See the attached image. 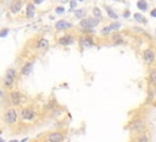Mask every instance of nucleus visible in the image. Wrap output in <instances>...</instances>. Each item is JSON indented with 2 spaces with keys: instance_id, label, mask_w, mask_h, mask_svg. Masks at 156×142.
<instances>
[{
  "instance_id": "2",
  "label": "nucleus",
  "mask_w": 156,
  "mask_h": 142,
  "mask_svg": "<svg viewBox=\"0 0 156 142\" xmlns=\"http://www.w3.org/2000/svg\"><path fill=\"white\" fill-rule=\"evenodd\" d=\"M96 24H98V20H96V18H90V17H88V18H84V20L80 21V26H82L83 28H93V27H95Z\"/></svg>"
},
{
  "instance_id": "21",
  "label": "nucleus",
  "mask_w": 156,
  "mask_h": 142,
  "mask_svg": "<svg viewBox=\"0 0 156 142\" xmlns=\"http://www.w3.org/2000/svg\"><path fill=\"white\" fill-rule=\"evenodd\" d=\"M113 40H115V43H122V42H123V39H122V37H121L119 34H116V36L113 37Z\"/></svg>"
},
{
  "instance_id": "10",
  "label": "nucleus",
  "mask_w": 156,
  "mask_h": 142,
  "mask_svg": "<svg viewBox=\"0 0 156 142\" xmlns=\"http://www.w3.org/2000/svg\"><path fill=\"white\" fill-rule=\"evenodd\" d=\"M72 42H73L72 36H63V37H61V38L58 39V43H60V44H62V45L72 44Z\"/></svg>"
},
{
  "instance_id": "1",
  "label": "nucleus",
  "mask_w": 156,
  "mask_h": 142,
  "mask_svg": "<svg viewBox=\"0 0 156 142\" xmlns=\"http://www.w3.org/2000/svg\"><path fill=\"white\" fill-rule=\"evenodd\" d=\"M4 118H5L7 124H13L17 120V113L15 109H7L4 114Z\"/></svg>"
},
{
  "instance_id": "4",
  "label": "nucleus",
  "mask_w": 156,
  "mask_h": 142,
  "mask_svg": "<svg viewBox=\"0 0 156 142\" xmlns=\"http://www.w3.org/2000/svg\"><path fill=\"white\" fill-rule=\"evenodd\" d=\"M22 100H23V95H22L20 92H17V91H13V92L11 93V102H12L15 105L20 104Z\"/></svg>"
},
{
  "instance_id": "25",
  "label": "nucleus",
  "mask_w": 156,
  "mask_h": 142,
  "mask_svg": "<svg viewBox=\"0 0 156 142\" xmlns=\"http://www.w3.org/2000/svg\"><path fill=\"white\" fill-rule=\"evenodd\" d=\"M83 42H84V45H91V40L90 39H83Z\"/></svg>"
},
{
  "instance_id": "19",
  "label": "nucleus",
  "mask_w": 156,
  "mask_h": 142,
  "mask_svg": "<svg viewBox=\"0 0 156 142\" xmlns=\"http://www.w3.org/2000/svg\"><path fill=\"white\" fill-rule=\"evenodd\" d=\"M106 11H107V13H108V16H110L111 18H117V13H115L110 7L106 6Z\"/></svg>"
},
{
  "instance_id": "3",
  "label": "nucleus",
  "mask_w": 156,
  "mask_h": 142,
  "mask_svg": "<svg viewBox=\"0 0 156 142\" xmlns=\"http://www.w3.org/2000/svg\"><path fill=\"white\" fill-rule=\"evenodd\" d=\"M13 81H15V71L13 70H9L6 72V75H5V77H4V84L10 87L13 83Z\"/></svg>"
},
{
  "instance_id": "22",
  "label": "nucleus",
  "mask_w": 156,
  "mask_h": 142,
  "mask_svg": "<svg viewBox=\"0 0 156 142\" xmlns=\"http://www.w3.org/2000/svg\"><path fill=\"white\" fill-rule=\"evenodd\" d=\"M147 141H149L147 136H140L139 138H136V141H135V142H147Z\"/></svg>"
},
{
  "instance_id": "11",
  "label": "nucleus",
  "mask_w": 156,
  "mask_h": 142,
  "mask_svg": "<svg viewBox=\"0 0 156 142\" xmlns=\"http://www.w3.org/2000/svg\"><path fill=\"white\" fill-rule=\"evenodd\" d=\"M71 27V23L66 22V21H58L56 23V28L57 29H65V28H69Z\"/></svg>"
},
{
  "instance_id": "23",
  "label": "nucleus",
  "mask_w": 156,
  "mask_h": 142,
  "mask_svg": "<svg viewBox=\"0 0 156 142\" xmlns=\"http://www.w3.org/2000/svg\"><path fill=\"white\" fill-rule=\"evenodd\" d=\"M93 11H94V15H95V16H101V11H100V9L95 7Z\"/></svg>"
},
{
  "instance_id": "29",
  "label": "nucleus",
  "mask_w": 156,
  "mask_h": 142,
  "mask_svg": "<svg viewBox=\"0 0 156 142\" xmlns=\"http://www.w3.org/2000/svg\"><path fill=\"white\" fill-rule=\"evenodd\" d=\"M43 1H44V0H34L35 4H40V2H43Z\"/></svg>"
},
{
  "instance_id": "28",
  "label": "nucleus",
  "mask_w": 156,
  "mask_h": 142,
  "mask_svg": "<svg viewBox=\"0 0 156 142\" xmlns=\"http://www.w3.org/2000/svg\"><path fill=\"white\" fill-rule=\"evenodd\" d=\"M151 16H152V17H156V9H154V10L151 11Z\"/></svg>"
},
{
  "instance_id": "8",
  "label": "nucleus",
  "mask_w": 156,
  "mask_h": 142,
  "mask_svg": "<svg viewBox=\"0 0 156 142\" xmlns=\"http://www.w3.org/2000/svg\"><path fill=\"white\" fill-rule=\"evenodd\" d=\"M119 23H117V22H115V23H111L110 26H107V27H105V28H102L101 29V33L102 34H106V33H110L111 31H115V29H117V28H119Z\"/></svg>"
},
{
  "instance_id": "15",
  "label": "nucleus",
  "mask_w": 156,
  "mask_h": 142,
  "mask_svg": "<svg viewBox=\"0 0 156 142\" xmlns=\"http://www.w3.org/2000/svg\"><path fill=\"white\" fill-rule=\"evenodd\" d=\"M32 71V64H26L23 67H22V73L23 75H29V72Z\"/></svg>"
},
{
  "instance_id": "14",
  "label": "nucleus",
  "mask_w": 156,
  "mask_h": 142,
  "mask_svg": "<svg viewBox=\"0 0 156 142\" xmlns=\"http://www.w3.org/2000/svg\"><path fill=\"white\" fill-rule=\"evenodd\" d=\"M132 129H133V130H136V131H140V130L143 129V122H141L140 120L134 121L133 125H132Z\"/></svg>"
},
{
  "instance_id": "6",
  "label": "nucleus",
  "mask_w": 156,
  "mask_h": 142,
  "mask_svg": "<svg viewBox=\"0 0 156 142\" xmlns=\"http://www.w3.org/2000/svg\"><path fill=\"white\" fill-rule=\"evenodd\" d=\"M21 116H22L24 120H30V119L34 116V110H33V109H29V108H26V109L22 110Z\"/></svg>"
},
{
  "instance_id": "26",
  "label": "nucleus",
  "mask_w": 156,
  "mask_h": 142,
  "mask_svg": "<svg viewBox=\"0 0 156 142\" xmlns=\"http://www.w3.org/2000/svg\"><path fill=\"white\" fill-rule=\"evenodd\" d=\"M7 32H9L7 29H2V31H1V33H0V37H5V36L7 34Z\"/></svg>"
},
{
  "instance_id": "18",
  "label": "nucleus",
  "mask_w": 156,
  "mask_h": 142,
  "mask_svg": "<svg viewBox=\"0 0 156 142\" xmlns=\"http://www.w3.org/2000/svg\"><path fill=\"white\" fill-rule=\"evenodd\" d=\"M134 18H135L138 22H141V23H145V21H146L140 13H135V15H134Z\"/></svg>"
},
{
  "instance_id": "9",
  "label": "nucleus",
  "mask_w": 156,
  "mask_h": 142,
  "mask_svg": "<svg viewBox=\"0 0 156 142\" xmlns=\"http://www.w3.org/2000/svg\"><path fill=\"white\" fill-rule=\"evenodd\" d=\"M21 9H22V1L15 0V1L12 2V5H11V11H12L13 13H17V12L21 11Z\"/></svg>"
},
{
  "instance_id": "17",
  "label": "nucleus",
  "mask_w": 156,
  "mask_h": 142,
  "mask_svg": "<svg viewBox=\"0 0 156 142\" xmlns=\"http://www.w3.org/2000/svg\"><path fill=\"white\" fill-rule=\"evenodd\" d=\"M150 81H151L154 84H156V69L150 72Z\"/></svg>"
},
{
  "instance_id": "16",
  "label": "nucleus",
  "mask_w": 156,
  "mask_h": 142,
  "mask_svg": "<svg viewBox=\"0 0 156 142\" xmlns=\"http://www.w3.org/2000/svg\"><path fill=\"white\" fill-rule=\"evenodd\" d=\"M136 6L140 9V10H146L147 9V4H146V1L145 0H139L138 2H136Z\"/></svg>"
},
{
  "instance_id": "7",
  "label": "nucleus",
  "mask_w": 156,
  "mask_h": 142,
  "mask_svg": "<svg viewBox=\"0 0 156 142\" xmlns=\"http://www.w3.org/2000/svg\"><path fill=\"white\" fill-rule=\"evenodd\" d=\"M63 140V135L60 132H52L49 135V142H61Z\"/></svg>"
},
{
  "instance_id": "24",
  "label": "nucleus",
  "mask_w": 156,
  "mask_h": 142,
  "mask_svg": "<svg viewBox=\"0 0 156 142\" xmlns=\"http://www.w3.org/2000/svg\"><path fill=\"white\" fill-rule=\"evenodd\" d=\"M63 11H65V9H63L62 6H60V7H56V12H57V13H62Z\"/></svg>"
},
{
  "instance_id": "12",
  "label": "nucleus",
  "mask_w": 156,
  "mask_h": 142,
  "mask_svg": "<svg viewBox=\"0 0 156 142\" xmlns=\"http://www.w3.org/2000/svg\"><path fill=\"white\" fill-rule=\"evenodd\" d=\"M34 13H35V7H34V5H33V4H28V6H27V16H28V17H33Z\"/></svg>"
},
{
  "instance_id": "20",
  "label": "nucleus",
  "mask_w": 156,
  "mask_h": 142,
  "mask_svg": "<svg viewBox=\"0 0 156 142\" xmlns=\"http://www.w3.org/2000/svg\"><path fill=\"white\" fill-rule=\"evenodd\" d=\"M84 15H85L84 10H77V11H76V17H79V18H82Z\"/></svg>"
},
{
  "instance_id": "5",
  "label": "nucleus",
  "mask_w": 156,
  "mask_h": 142,
  "mask_svg": "<svg viewBox=\"0 0 156 142\" xmlns=\"http://www.w3.org/2000/svg\"><path fill=\"white\" fill-rule=\"evenodd\" d=\"M144 60H145L147 64H152V62L155 61V53H154L151 49L145 50V53H144Z\"/></svg>"
},
{
  "instance_id": "27",
  "label": "nucleus",
  "mask_w": 156,
  "mask_h": 142,
  "mask_svg": "<svg viewBox=\"0 0 156 142\" xmlns=\"http://www.w3.org/2000/svg\"><path fill=\"white\" fill-rule=\"evenodd\" d=\"M76 5H77V0H72L71 1V7H74Z\"/></svg>"
},
{
  "instance_id": "30",
  "label": "nucleus",
  "mask_w": 156,
  "mask_h": 142,
  "mask_svg": "<svg viewBox=\"0 0 156 142\" xmlns=\"http://www.w3.org/2000/svg\"><path fill=\"white\" fill-rule=\"evenodd\" d=\"M11 142H18V141H11Z\"/></svg>"
},
{
  "instance_id": "13",
  "label": "nucleus",
  "mask_w": 156,
  "mask_h": 142,
  "mask_svg": "<svg viewBox=\"0 0 156 142\" xmlns=\"http://www.w3.org/2000/svg\"><path fill=\"white\" fill-rule=\"evenodd\" d=\"M48 44H49V42H48L45 38H41V39H39V40H38L37 47H38L39 49H43V48H46V47H48Z\"/></svg>"
}]
</instances>
